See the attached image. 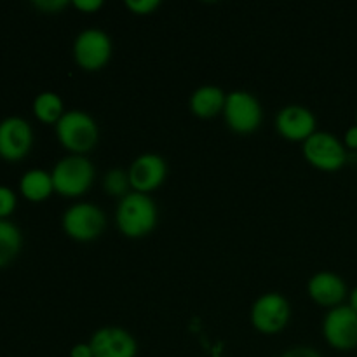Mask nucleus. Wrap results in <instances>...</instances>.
<instances>
[{"label":"nucleus","mask_w":357,"mask_h":357,"mask_svg":"<svg viewBox=\"0 0 357 357\" xmlns=\"http://www.w3.org/2000/svg\"><path fill=\"white\" fill-rule=\"evenodd\" d=\"M323 337L335 351H354L357 347V312L347 303L328 310L323 319Z\"/></svg>","instance_id":"9"},{"label":"nucleus","mask_w":357,"mask_h":357,"mask_svg":"<svg viewBox=\"0 0 357 357\" xmlns=\"http://www.w3.org/2000/svg\"><path fill=\"white\" fill-rule=\"evenodd\" d=\"M124 6L136 16H149L159 9L160 0H126Z\"/></svg>","instance_id":"21"},{"label":"nucleus","mask_w":357,"mask_h":357,"mask_svg":"<svg viewBox=\"0 0 357 357\" xmlns=\"http://www.w3.org/2000/svg\"><path fill=\"white\" fill-rule=\"evenodd\" d=\"M31 110L33 115L44 124H58L59 119L65 114V103H63L61 96L52 91H44V93L37 94L31 103Z\"/></svg>","instance_id":"18"},{"label":"nucleus","mask_w":357,"mask_h":357,"mask_svg":"<svg viewBox=\"0 0 357 357\" xmlns=\"http://www.w3.org/2000/svg\"><path fill=\"white\" fill-rule=\"evenodd\" d=\"M227 93L215 84H204L192 93L188 100L190 112L199 119H213L223 114Z\"/></svg>","instance_id":"15"},{"label":"nucleus","mask_w":357,"mask_h":357,"mask_svg":"<svg viewBox=\"0 0 357 357\" xmlns=\"http://www.w3.org/2000/svg\"><path fill=\"white\" fill-rule=\"evenodd\" d=\"M54 129L59 145L73 155H86L100 142V126L96 119L77 108L66 110Z\"/></svg>","instance_id":"2"},{"label":"nucleus","mask_w":357,"mask_h":357,"mask_svg":"<svg viewBox=\"0 0 357 357\" xmlns=\"http://www.w3.org/2000/svg\"><path fill=\"white\" fill-rule=\"evenodd\" d=\"M279 357H323L314 347H307V345H296V347L288 349L282 352Z\"/></svg>","instance_id":"23"},{"label":"nucleus","mask_w":357,"mask_h":357,"mask_svg":"<svg viewBox=\"0 0 357 357\" xmlns=\"http://www.w3.org/2000/svg\"><path fill=\"white\" fill-rule=\"evenodd\" d=\"M356 119H357V114H356ZM356 124H357V122H356Z\"/></svg>","instance_id":"28"},{"label":"nucleus","mask_w":357,"mask_h":357,"mask_svg":"<svg viewBox=\"0 0 357 357\" xmlns=\"http://www.w3.org/2000/svg\"><path fill=\"white\" fill-rule=\"evenodd\" d=\"M70 357H94L89 342H80L70 349Z\"/></svg>","instance_id":"25"},{"label":"nucleus","mask_w":357,"mask_h":357,"mask_svg":"<svg viewBox=\"0 0 357 357\" xmlns=\"http://www.w3.org/2000/svg\"><path fill=\"white\" fill-rule=\"evenodd\" d=\"M23 248V234L10 220H0V268L13 264Z\"/></svg>","instance_id":"17"},{"label":"nucleus","mask_w":357,"mask_h":357,"mask_svg":"<svg viewBox=\"0 0 357 357\" xmlns=\"http://www.w3.org/2000/svg\"><path fill=\"white\" fill-rule=\"evenodd\" d=\"M101 187L112 197H117L121 201L124 195H128L132 190L131 183H129L128 169L122 167H112L105 173L103 180H101Z\"/></svg>","instance_id":"19"},{"label":"nucleus","mask_w":357,"mask_h":357,"mask_svg":"<svg viewBox=\"0 0 357 357\" xmlns=\"http://www.w3.org/2000/svg\"><path fill=\"white\" fill-rule=\"evenodd\" d=\"M317 119L310 108L286 105L275 115V131L288 142H305L317 131Z\"/></svg>","instance_id":"12"},{"label":"nucleus","mask_w":357,"mask_h":357,"mask_svg":"<svg viewBox=\"0 0 357 357\" xmlns=\"http://www.w3.org/2000/svg\"><path fill=\"white\" fill-rule=\"evenodd\" d=\"M31 6H33L35 9L40 10V13L58 14V13H61L65 7H68L70 2L68 0H33V2H31Z\"/></svg>","instance_id":"22"},{"label":"nucleus","mask_w":357,"mask_h":357,"mask_svg":"<svg viewBox=\"0 0 357 357\" xmlns=\"http://www.w3.org/2000/svg\"><path fill=\"white\" fill-rule=\"evenodd\" d=\"M349 303L347 305L351 307L352 310H354V312H357V286H354V288L351 289V291H349Z\"/></svg>","instance_id":"27"},{"label":"nucleus","mask_w":357,"mask_h":357,"mask_svg":"<svg viewBox=\"0 0 357 357\" xmlns=\"http://www.w3.org/2000/svg\"><path fill=\"white\" fill-rule=\"evenodd\" d=\"M20 194L30 202H44L54 194V185L49 171L30 169L21 176Z\"/></svg>","instance_id":"16"},{"label":"nucleus","mask_w":357,"mask_h":357,"mask_svg":"<svg viewBox=\"0 0 357 357\" xmlns=\"http://www.w3.org/2000/svg\"><path fill=\"white\" fill-rule=\"evenodd\" d=\"M94 357H136L138 342L131 331L119 326H103L89 340Z\"/></svg>","instance_id":"13"},{"label":"nucleus","mask_w":357,"mask_h":357,"mask_svg":"<svg viewBox=\"0 0 357 357\" xmlns=\"http://www.w3.org/2000/svg\"><path fill=\"white\" fill-rule=\"evenodd\" d=\"M303 159L324 173H337L347 164L349 153L344 142L330 131H316L302 143Z\"/></svg>","instance_id":"5"},{"label":"nucleus","mask_w":357,"mask_h":357,"mask_svg":"<svg viewBox=\"0 0 357 357\" xmlns=\"http://www.w3.org/2000/svg\"><path fill=\"white\" fill-rule=\"evenodd\" d=\"M291 319V305L288 298L278 291H268L258 296L250 310V321L261 335L281 333Z\"/></svg>","instance_id":"8"},{"label":"nucleus","mask_w":357,"mask_h":357,"mask_svg":"<svg viewBox=\"0 0 357 357\" xmlns=\"http://www.w3.org/2000/svg\"><path fill=\"white\" fill-rule=\"evenodd\" d=\"M128 174L132 190L150 195L166 181L167 162L160 153L145 152L129 164Z\"/></svg>","instance_id":"11"},{"label":"nucleus","mask_w":357,"mask_h":357,"mask_svg":"<svg viewBox=\"0 0 357 357\" xmlns=\"http://www.w3.org/2000/svg\"><path fill=\"white\" fill-rule=\"evenodd\" d=\"M63 232L77 243H93L107 229V215L93 202H75L61 216Z\"/></svg>","instance_id":"4"},{"label":"nucleus","mask_w":357,"mask_h":357,"mask_svg":"<svg viewBox=\"0 0 357 357\" xmlns=\"http://www.w3.org/2000/svg\"><path fill=\"white\" fill-rule=\"evenodd\" d=\"M222 115L230 131L236 135H251L260 129L264 107L260 100L248 91H230L227 93Z\"/></svg>","instance_id":"6"},{"label":"nucleus","mask_w":357,"mask_h":357,"mask_svg":"<svg viewBox=\"0 0 357 357\" xmlns=\"http://www.w3.org/2000/svg\"><path fill=\"white\" fill-rule=\"evenodd\" d=\"M114 54L112 37L101 28H86L73 40V59L86 72H100Z\"/></svg>","instance_id":"7"},{"label":"nucleus","mask_w":357,"mask_h":357,"mask_svg":"<svg viewBox=\"0 0 357 357\" xmlns=\"http://www.w3.org/2000/svg\"><path fill=\"white\" fill-rule=\"evenodd\" d=\"M17 204V195L13 188L0 185V220H9Z\"/></svg>","instance_id":"20"},{"label":"nucleus","mask_w":357,"mask_h":357,"mask_svg":"<svg viewBox=\"0 0 357 357\" xmlns=\"http://www.w3.org/2000/svg\"><path fill=\"white\" fill-rule=\"evenodd\" d=\"M72 6L82 13H98L103 7V0H73Z\"/></svg>","instance_id":"24"},{"label":"nucleus","mask_w":357,"mask_h":357,"mask_svg":"<svg viewBox=\"0 0 357 357\" xmlns=\"http://www.w3.org/2000/svg\"><path fill=\"white\" fill-rule=\"evenodd\" d=\"M159 208L152 195L131 190L119 201L115 209V225L128 239H143L155 230Z\"/></svg>","instance_id":"1"},{"label":"nucleus","mask_w":357,"mask_h":357,"mask_svg":"<svg viewBox=\"0 0 357 357\" xmlns=\"http://www.w3.org/2000/svg\"><path fill=\"white\" fill-rule=\"evenodd\" d=\"M307 293L314 303L330 310L333 307L344 305V300L349 296V288L344 278L337 272L321 271L309 279Z\"/></svg>","instance_id":"14"},{"label":"nucleus","mask_w":357,"mask_h":357,"mask_svg":"<svg viewBox=\"0 0 357 357\" xmlns=\"http://www.w3.org/2000/svg\"><path fill=\"white\" fill-rule=\"evenodd\" d=\"M342 142H344L345 149H347V150H357V124L351 126V128L345 131Z\"/></svg>","instance_id":"26"},{"label":"nucleus","mask_w":357,"mask_h":357,"mask_svg":"<svg viewBox=\"0 0 357 357\" xmlns=\"http://www.w3.org/2000/svg\"><path fill=\"white\" fill-rule=\"evenodd\" d=\"M33 129L23 117L10 115L0 121V159L17 162L30 153L33 146Z\"/></svg>","instance_id":"10"},{"label":"nucleus","mask_w":357,"mask_h":357,"mask_svg":"<svg viewBox=\"0 0 357 357\" xmlns=\"http://www.w3.org/2000/svg\"><path fill=\"white\" fill-rule=\"evenodd\" d=\"M54 192L61 197L77 199L87 194L96 178V167L87 155L61 157L51 169Z\"/></svg>","instance_id":"3"}]
</instances>
